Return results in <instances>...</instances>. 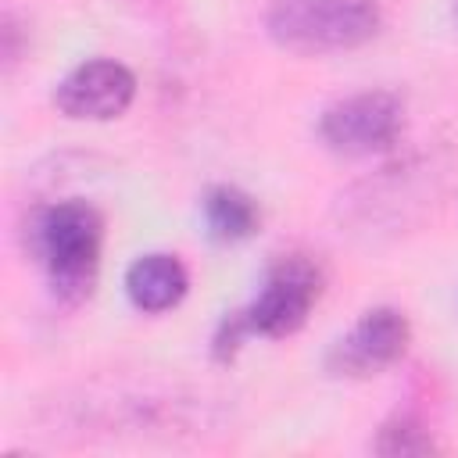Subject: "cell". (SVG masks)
Here are the masks:
<instances>
[{"label":"cell","instance_id":"7a4b0ae2","mask_svg":"<svg viewBox=\"0 0 458 458\" xmlns=\"http://www.w3.org/2000/svg\"><path fill=\"white\" fill-rule=\"evenodd\" d=\"M100 215L82 200L47 208L32 225V247L61 297H86L100 258Z\"/></svg>","mask_w":458,"mask_h":458},{"label":"cell","instance_id":"8992f818","mask_svg":"<svg viewBox=\"0 0 458 458\" xmlns=\"http://www.w3.org/2000/svg\"><path fill=\"white\" fill-rule=\"evenodd\" d=\"M408 347V322L397 308L365 311L347 336L336 340L329 354V369L340 376H369L394 365Z\"/></svg>","mask_w":458,"mask_h":458},{"label":"cell","instance_id":"6da1fadb","mask_svg":"<svg viewBox=\"0 0 458 458\" xmlns=\"http://www.w3.org/2000/svg\"><path fill=\"white\" fill-rule=\"evenodd\" d=\"M376 29V0H276L268 11V36L297 54L347 50L372 39Z\"/></svg>","mask_w":458,"mask_h":458},{"label":"cell","instance_id":"9c48e42d","mask_svg":"<svg viewBox=\"0 0 458 458\" xmlns=\"http://www.w3.org/2000/svg\"><path fill=\"white\" fill-rule=\"evenodd\" d=\"M437 444L429 437V429L408 415H397L390 422H383L379 437H376V451L379 454H429Z\"/></svg>","mask_w":458,"mask_h":458},{"label":"cell","instance_id":"3957f363","mask_svg":"<svg viewBox=\"0 0 458 458\" xmlns=\"http://www.w3.org/2000/svg\"><path fill=\"white\" fill-rule=\"evenodd\" d=\"M318 132L336 154H351V157L379 154L394 147V140L401 136V104L394 93L383 89L354 93L326 107Z\"/></svg>","mask_w":458,"mask_h":458},{"label":"cell","instance_id":"52a82bcc","mask_svg":"<svg viewBox=\"0 0 458 458\" xmlns=\"http://www.w3.org/2000/svg\"><path fill=\"white\" fill-rule=\"evenodd\" d=\"M190 276L175 254H143L125 272V293L140 311H168L182 301Z\"/></svg>","mask_w":458,"mask_h":458},{"label":"cell","instance_id":"277c9868","mask_svg":"<svg viewBox=\"0 0 458 458\" xmlns=\"http://www.w3.org/2000/svg\"><path fill=\"white\" fill-rule=\"evenodd\" d=\"M315 297H318V268L304 258H283L268 272L265 290L243 315L250 322V333L290 336L304 326Z\"/></svg>","mask_w":458,"mask_h":458},{"label":"cell","instance_id":"ba28073f","mask_svg":"<svg viewBox=\"0 0 458 458\" xmlns=\"http://www.w3.org/2000/svg\"><path fill=\"white\" fill-rule=\"evenodd\" d=\"M204 222H208V233L215 240L236 243L258 229V208L236 186H211L204 193Z\"/></svg>","mask_w":458,"mask_h":458},{"label":"cell","instance_id":"5b68a950","mask_svg":"<svg viewBox=\"0 0 458 458\" xmlns=\"http://www.w3.org/2000/svg\"><path fill=\"white\" fill-rule=\"evenodd\" d=\"M136 97V79L125 64L118 61H107V57H97V61H86L79 68H72L57 93H54V104L68 114V118H89V122H104V118H114L122 114Z\"/></svg>","mask_w":458,"mask_h":458}]
</instances>
